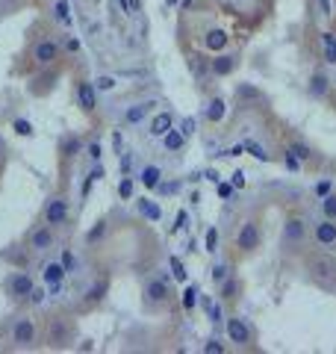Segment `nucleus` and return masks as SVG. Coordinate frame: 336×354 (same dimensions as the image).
I'll use <instances>...</instances> for the list:
<instances>
[{"instance_id":"1","label":"nucleus","mask_w":336,"mask_h":354,"mask_svg":"<svg viewBox=\"0 0 336 354\" xmlns=\"http://www.w3.org/2000/svg\"><path fill=\"white\" fill-rule=\"evenodd\" d=\"M307 239H310V225H307V218L301 216V213H289L283 218V251L286 254H292V251H301L307 245Z\"/></svg>"},{"instance_id":"2","label":"nucleus","mask_w":336,"mask_h":354,"mask_svg":"<svg viewBox=\"0 0 336 354\" xmlns=\"http://www.w3.org/2000/svg\"><path fill=\"white\" fill-rule=\"evenodd\" d=\"M307 274L319 286H324V290H333L336 286V260H330L324 251L312 254V257H307Z\"/></svg>"},{"instance_id":"3","label":"nucleus","mask_w":336,"mask_h":354,"mask_svg":"<svg viewBox=\"0 0 336 354\" xmlns=\"http://www.w3.org/2000/svg\"><path fill=\"white\" fill-rule=\"evenodd\" d=\"M260 245H263V225H260V218H245L239 225V234H236V251L242 254V257H248V254H254Z\"/></svg>"},{"instance_id":"4","label":"nucleus","mask_w":336,"mask_h":354,"mask_svg":"<svg viewBox=\"0 0 336 354\" xmlns=\"http://www.w3.org/2000/svg\"><path fill=\"white\" fill-rule=\"evenodd\" d=\"M68 216H71L68 198H65V195H53V198H48V204H44V209H41V225L59 230L62 225H68Z\"/></svg>"},{"instance_id":"5","label":"nucleus","mask_w":336,"mask_h":354,"mask_svg":"<svg viewBox=\"0 0 336 354\" xmlns=\"http://www.w3.org/2000/svg\"><path fill=\"white\" fill-rule=\"evenodd\" d=\"M32 65L36 68H53L56 62H59V57H62V44L56 41V39H39L36 44H32Z\"/></svg>"},{"instance_id":"6","label":"nucleus","mask_w":336,"mask_h":354,"mask_svg":"<svg viewBox=\"0 0 336 354\" xmlns=\"http://www.w3.org/2000/svg\"><path fill=\"white\" fill-rule=\"evenodd\" d=\"M144 304L148 307H165L171 301V286H168L165 274H153V278L144 281Z\"/></svg>"},{"instance_id":"7","label":"nucleus","mask_w":336,"mask_h":354,"mask_svg":"<svg viewBox=\"0 0 336 354\" xmlns=\"http://www.w3.org/2000/svg\"><path fill=\"white\" fill-rule=\"evenodd\" d=\"M39 342V322L32 316H21L12 325V346L15 348H32Z\"/></svg>"},{"instance_id":"8","label":"nucleus","mask_w":336,"mask_h":354,"mask_svg":"<svg viewBox=\"0 0 336 354\" xmlns=\"http://www.w3.org/2000/svg\"><path fill=\"white\" fill-rule=\"evenodd\" d=\"M224 330H227V339L236 348H251L254 346V330L242 316H230L227 322H224Z\"/></svg>"},{"instance_id":"9","label":"nucleus","mask_w":336,"mask_h":354,"mask_svg":"<svg viewBox=\"0 0 336 354\" xmlns=\"http://www.w3.org/2000/svg\"><path fill=\"white\" fill-rule=\"evenodd\" d=\"M310 239H312V245L316 248H333L336 245V218H324L321 216L319 225H312Z\"/></svg>"},{"instance_id":"10","label":"nucleus","mask_w":336,"mask_h":354,"mask_svg":"<svg viewBox=\"0 0 336 354\" xmlns=\"http://www.w3.org/2000/svg\"><path fill=\"white\" fill-rule=\"evenodd\" d=\"M32 274L27 272H15V274H9V281H6V295L12 298V301H27V295L32 292Z\"/></svg>"},{"instance_id":"11","label":"nucleus","mask_w":336,"mask_h":354,"mask_svg":"<svg viewBox=\"0 0 336 354\" xmlns=\"http://www.w3.org/2000/svg\"><path fill=\"white\" fill-rule=\"evenodd\" d=\"M77 104H80V109L86 115H95L97 109V88L92 80H80L77 83Z\"/></svg>"},{"instance_id":"12","label":"nucleus","mask_w":336,"mask_h":354,"mask_svg":"<svg viewBox=\"0 0 336 354\" xmlns=\"http://www.w3.org/2000/svg\"><path fill=\"white\" fill-rule=\"evenodd\" d=\"M330 88H333V77H328V71L319 68V71H312L310 74V83H307V92L312 97H319V101H324V97L330 95Z\"/></svg>"},{"instance_id":"13","label":"nucleus","mask_w":336,"mask_h":354,"mask_svg":"<svg viewBox=\"0 0 336 354\" xmlns=\"http://www.w3.org/2000/svg\"><path fill=\"white\" fill-rule=\"evenodd\" d=\"M68 337H71V325L65 322L62 316H53L48 322V342H50V346H65Z\"/></svg>"},{"instance_id":"14","label":"nucleus","mask_w":336,"mask_h":354,"mask_svg":"<svg viewBox=\"0 0 336 354\" xmlns=\"http://www.w3.org/2000/svg\"><path fill=\"white\" fill-rule=\"evenodd\" d=\"M53 242H56V230L41 225L30 234V251H48V248H53Z\"/></svg>"},{"instance_id":"15","label":"nucleus","mask_w":336,"mask_h":354,"mask_svg":"<svg viewBox=\"0 0 336 354\" xmlns=\"http://www.w3.org/2000/svg\"><path fill=\"white\" fill-rule=\"evenodd\" d=\"M239 59L233 57V53H218L216 59H209V74L212 77H230L233 71H236Z\"/></svg>"},{"instance_id":"16","label":"nucleus","mask_w":336,"mask_h":354,"mask_svg":"<svg viewBox=\"0 0 336 354\" xmlns=\"http://www.w3.org/2000/svg\"><path fill=\"white\" fill-rule=\"evenodd\" d=\"M319 44H321V59L328 65H336V32L333 30H321L319 32Z\"/></svg>"},{"instance_id":"17","label":"nucleus","mask_w":336,"mask_h":354,"mask_svg":"<svg viewBox=\"0 0 336 354\" xmlns=\"http://www.w3.org/2000/svg\"><path fill=\"white\" fill-rule=\"evenodd\" d=\"M227 115V104H224V97H209L207 101V109H204V118L209 121V124H218V121Z\"/></svg>"},{"instance_id":"18","label":"nucleus","mask_w":336,"mask_h":354,"mask_svg":"<svg viewBox=\"0 0 336 354\" xmlns=\"http://www.w3.org/2000/svg\"><path fill=\"white\" fill-rule=\"evenodd\" d=\"M106 290H109V281H106V278H97V281L86 290V298H83L86 307H95V304L104 301V298H106Z\"/></svg>"},{"instance_id":"19","label":"nucleus","mask_w":336,"mask_h":354,"mask_svg":"<svg viewBox=\"0 0 336 354\" xmlns=\"http://www.w3.org/2000/svg\"><path fill=\"white\" fill-rule=\"evenodd\" d=\"M239 292H242V283H239V278H233V274H227L221 283H218V295H221V301H236L239 298Z\"/></svg>"},{"instance_id":"20","label":"nucleus","mask_w":336,"mask_h":354,"mask_svg":"<svg viewBox=\"0 0 336 354\" xmlns=\"http://www.w3.org/2000/svg\"><path fill=\"white\" fill-rule=\"evenodd\" d=\"M156 104L153 101H142V104H133L130 109H127V113H124V124H142V121H144V115H148L151 113V109H153Z\"/></svg>"},{"instance_id":"21","label":"nucleus","mask_w":336,"mask_h":354,"mask_svg":"<svg viewBox=\"0 0 336 354\" xmlns=\"http://www.w3.org/2000/svg\"><path fill=\"white\" fill-rule=\"evenodd\" d=\"M171 127H174V115L171 113H156L151 118V136H156V139H162Z\"/></svg>"},{"instance_id":"22","label":"nucleus","mask_w":336,"mask_h":354,"mask_svg":"<svg viewBox=\"0 0 336 354\" xmlns=\"http://www.w3.org/2000/svg\"><path fill=\"white\" fill-rule=\"evenodd\" d=\"M41 278H44V283H65V278H68V269L62 266V260H56V263L44 266Z\"/></svg>"},{"instance_id":"23","label":"nucleus","mask_w":336,"mask_h":354,"mask_svg":"<svg viewBox=\"0 0 336 354\" xmlns=\"http://www.w3.org/2000/svg\"><path fill=\"white\" fill-rule=\"evenodd\" d=\"M227 41H230V36L224 30H209L204 36V48L212 50V53H221L224 48H227Z\"/></svg>"},{"instance_id":"24","label":"nucleus","mask_w":336,"mask_h":354,"mask_svg":"<svg viewBox=\"0 0 336 354\" xmlns=\"http://www.w3.org/2000/svg\"><path fill=\"white\" fill-rule=\"evenodd\" d=\"M139 180L144 189H160V183H162V169L160 165H144L142 174H139Z\"/></svg>"},{"instance_id":"25","label":"nucleus","mask_w":336,"mask_h":354,"mask_svg":"<svg viewBox=\"0 0 336 354\" xmlns=\"http://www.w3.org/2000/svg\"><path fill=\"white\" fill-rule=\"evenodd\" d=\"M162 145H165V151H180L183 145H186V133L183 130H168L165 136H162Z\"/></svg>"},{"instance_id":"26","label":"nucleus","mask_w":336,"mask_h":354,"mask_svg":"<svg viewBox=\"0 0 336 354\" xmlns=\"http://www.w3.org/2000/svg\"><path fill=\"white\" fill-rule=\"evenodd\" d=\"M59 153H62V160H74L80 153V136H65L59 145Z\"/></svg>"},{"instance_id":"27","label":"nucleus","mask_w":336,"mask_h":354,"mask_svg":"<svg viewBox=\"0 0 336 354\" xmlns=\"http://www.w3.org/2000/svg\"><path fill=\"white\" fill-rule=\"evenodd\" d=\"M106 230H109V225H106V218H100V221H95L92 225V230L86 234V245H97L100 239L106 236Z\"/></svg>"},{"instance_id":"28","label":"nucleus","mask_w":336,"mask_h":354,"mask_svg":"<svg viewBox=\"0 0 336 354\" xmlns=\"http://www.w3.org/2000/svg\"><path fill=\"white\" fill-rule=\"evenodd\" d=\"M27 251H30V248L12 245L9 251H0V257H3V260H9V263H15V266H24V263H27Z\"/></svg>"},{"instance_id":"29","label":"nucleus","mask_w":336,"mask_h":354,"mask_svg":"<svg viewBox=\"0 0 336 354\" xmlns=\"http://www.w3.org/2000/svg\"><path fill=\"white\" fill-rule=\"evenodd\" d=\"M319 209H321L324 218H336V192L319 198Z\"/></svg>"},{"instance_id":"30","label":"nucleus","mask_w":336,"mask_h":354,"mask_svg":"<svg viewBox=\"0 0 336 354\" xmlns=\"http://www.w3.org/2000/svg\"><path fill=\"white\" fill-rule=\"evenodd\" d=\"M53 15H56V21H59V24L68 27V24H71V6H68V0H56Z\"/></svg>"},{"instance_id":"31","label":"nucleus","mask_w":336,"mask_h":354,"mask_svg":"<svg viewBox=\"0 0 336 354\" xmlns=\"http://www.w3.org/2000/svg\"><path fill=\"white\" fill-rule=\"evenodd\" d=\"M286 151H292L295 153V157L301 160V165H304V162H310L312 160V151L304 145V142H289V148Z\"/></svg>"},{"instance_id":"32","label":"nucleus","mask_w":336,"mask_h":354,"mask_svg":"<svg viewBox=\"0 0 336 354\" xmlns=\"http://www.w3.org/2000/svg\"><path fill=\"white\" fill-rule=\"evenodd\" d=\"M100 177H106V171L100 169V165L95 162V169H92V174L86 177V183H83V198H88V192H92V186H95V180H100Z\"/></svg>"},{"instance_id":"33","label":"nucleus","mask_w":336,"mask_h":354,"mask_svg":"<svg viewBox=\"0 0 336 354\" xmlns=\"http://www.w3.org/2000/svg\"><path fill=\"white\" fill-rule=\"evenodd\" d=\"M236 95L242 97V101H260V88H256V86H248V83H242L239 88H236Z\"/></svg>"},{"instance_id":"34","label":"nucleus","mask_w":336,"mask_h":354,"mask_svg":"<svg viewBox=\"0 0 336 354\" xmlns=\"http://www.w3.org/2000/svg\"><path fill=\"white\" fill-rule=\"evenodd\" d=\"M139 209H142V216H148V218H153V221L162 216V209L156 207L153 201H148V198H142V201H139Z\"/></svg>"},{"instance_id":"35","label":"nucleus","mask_w":336,"mask_h":354,"mask_svg":"<svg viewBox=\"0 0 336 354\" xmlns=\"http://www.w3.org/2000/svg\"><path fill=\"white\" fill-rule=\"evenodd\" d=\"M198 304V286H186L183 290V310H195Z\"/></svg>"},{"instance_id":"36","label":"nucleus","mask_w":336,"mask_h":354,"mask_svg":"<svg viewBox=\"0 0 336 354\" xmlns=\"http://www.w3.org/2000/svg\"><path fill=\"white\" fill-rule=\"evenodd\" d=\"M12 130L18 133V136H32V133H36L27 118H15V121H12Z\"/></svg>"},{"instance_id":"37","label":"nucleus","mask_w":336,"mask_h":354,"mask_svg":"<svg viewBox=\"0 0 336 354\" xmlns=\"http://www.w3.org/2000/svg\"><path fill=\"white\" fill-rule=\"evenodd\" d=\"M171 274H174V281H180V283H186V266L180 263V257H171Z\"/></svg>"},{"instance_id":"38","label":"nucleus","mask_w":336,"mask_h":354,"mask_svg":"<svg viewBox=\"0 0 336 354\" xmlns=\"http://www.w3.org/2000/svg\"><path fill=\"white\" fill-rule=\"evenodd\" d=\"M95 88H97V92H112V88H115V77L100 74L97 80H95Z\"/></svg>"},{"instance_id":"39","label":"nucleus","mask_w":336,"mask_h":354,"mask_svg":"<svg viewBox=\"0 0 336 354\" xmlns=\"http://www.w3.org/2000/svg\"><path fill=\"white\" fill-rule=\"evenodd\" d=\"M118 198L121 201H130L133 198V177H124V180L118 183Z\"/></svg>"},{"instance_id":"40","label":"nucleus","mask_w":336,"mask_h":354,"mask_svg":"<svg viewBox=\"0 0 336 354\" xmlns=\"http://www.w3.org/2000/svg\"><path fill=\"white\" fill-rule=\"evenodd\" d=\"M227 351V346H224L221 339H207L204 342V354H224Z\"/></svg>"},{"instance_id":"41","label":"nucleus","mask_w":336,"mask_h":354,"mask_svg":"<svg viewBox=\"0 0 336 354\" xmlns=\"http://www.w3.org/2000/svg\"><path fill=\"white\" fill-rule=\"evenodd\" d=\"M86 153H88V160H92V162H100V157H104V148H100V142H88Z\"/></svg>"},{"instance_id":"42","label":"nucleus","mask_w":336,"mask_h":354,"mask_svg":"<svg viewBox=\"0 0 336 354\" xmlns=\"http://www.w3.org/2000/svg\"><path fill=\"white\" fill-rule=\"evenodd\" d=\"M316 12L321 18H333V3L330 0H316Z\"/></svg>"},{"instance_id":"43","label":"nucleus","mask_w":336,"mask_h":354,"mask_svg":"<svg viewBox=\"0 0 336 354\" xmlns=\"http://www.w3.org/2000/svg\"><path fill=\"white\" fill-rule=\"evenodd\" d=\"M204 245H207V251H216V245H218V230H216V227H209V230H207Z\"/></svg>"},{"instance_id":"44","label":"nucleus","mask_w":336,"mask_h":354,"mask_svg":"<svg viewBox=\"0 0 336 354\" xmlns=\"http://www.w3.org/2000/svg\"><path fill=\"white\" fill-rule=\"evenodd\" d=\"M283 160H286V169H289V171H301V160L295 157L292 151H286V153H283Z\"/></svg>"},{"instance_id":"45","label":"nucleus","mask_w":336,"mask_h":354,"mask_svg":"<svg viewBox=\"0 0 336 354\" xmlns=\"http://www.w3.org/2000/svg\"><path fill=\"white\" fill-rule=\"evenodd\" d=\"M330 192H333V180H319V183H316V195H319V198L330 195Z\"/></svg>"},{"instance_id":"46","label":"nucleus","mask_w":336,"mask_h":354,"mask_svg":"<svg viewBox=\"0 0 336 354\" xmlns=\"http://www.w3.org/2000/svg\"><path fill=\"white\" fill-rule=\"evenodd\" d=\"M245 151H251V153H254V157H256V160H263V162L268 160V153H265V151H263L260 145H254V142H248V145H245Z\"/></svg>"},{"instance_id":"47","label":"nucleus","mask_w":336,"mask_h":354,"mask_svg":"<svg viewBox=\"0 0 336 354\" xmlns=\"http://www.w3.org/2000/svg\"><path fill=\"white\" fill-rule=\"evenodd\" d=\"M27 301H30V304H41V301H44V290H39V286H32V292L27 295Z\"/></svg>"},{"instance_id":"48","label":"nucleus","mask_w":336,"mask_h":354,"mask_svg":"<svg viewBox=\"0 0 336 354\" xmlns=\"http://www.w3.org/2000/svg\"><path fill=\"white\" fill-rule=\"evenodd\" d=\"M227 266H216V269H212V281H216V283H221L224 278H227Z\"/></svg>"},{"instance_id":"49","label":"nucleus","mask_w":336,"mask_h":354,"mask_svg":"<svg viewBox=\"0 0 336 354\" xmlns=\"http://www.w3.org/2000/svg\"><path fill=\"white\" fill-rule=\"evenodd\" d=\"M62 266H65V269H68V272H74V254H71L68 248L62 251Z\"/></svg>"},{"instance_id":"50","label":"nucleus","mask_w":336,"mask_h":354,"mask_svg":"<svg viewBox=\"0 0 336 354\" xmlns=\"http://www.w3.org/2000/svg\"><path fill=\"white\" fill-rule=\"evenodd\" d=\"M180 130L186 133V136H192V133H195V121H192V118H186L183 124H180Z\"/></svg>"},{"instance_id":"51","label":"nucleus","mask_w":336,"mask_h":354,"mask_svg":"<svg viewBox=\"0 0 336 354\" xmlns=\"http://www.w3.org/2000/svg\"><path fill=\"white\" fill-rule=\"evenodd\" d=\"M65 50H68V53H77V50H80V41H77V39L71 36L68 41H65Z\"/></svg>"},{"instance_id":"52","label":"nucleus","mask_w":336,"mask_h":354,"mask_svg":"<svg viewBox=\"0 0 336 354\" xmlns=\"http://www.w3.org/2000/svg\"><path fill=\"white\" fill-rule=\"evenodd\" d=\"M209 316H212V322H221V307L218 304H209Z\"/></svg>"},{"instance_id":"53","label":"nucleus","mask_w":336,"mask_h":354,"mask_svg":"<svg viewBox=\"0 0 336 354\" xmlns=\"http://www.w3.org/2000/svg\"><path fill=\"white\" fill-rule=\"evenodd\" d=\"M218 195H221V198H230V195H233V186H227V183H218Z\"/></svg>"},{"instance_id":"54","label":"nucleus","mask_w":336,"mask_h":354,"mask_svg":"<svg viewBox=\"0 0 336 354\" xmlns=\"http://www.w3.org/2000/svg\"><path fill=\"white\" fill-rule=\"evenodd\" d=\"M233 186H236V189H242V186H245V174L242 171L233 174Z\"/></svg>"},{"instance_id":"55","label":"nucleus","mask_w":336,"mask_h":354,"mask_svg":"<svg viewBox=\"0 0 336 354\" xmlns=\"http://www.w3.org/2000/svg\"><path fill=\"white\" fill-rule=\"evenodd\" d=\"M186 221H189V216H186V213H177V225H174V230L186 227Z\"/></svg>"},{"instance_id":"56","label":"nucleus","mask_w":336,"mask_h":354,"mask_svg":"<svg viewBox=\"0 0 336 354\" xmlns=\"http://www.w3.org/2000/svg\"><path fill=\"white\" fill-rule=\"evenodd\" d=\"M118 6H121V12H130V0H118Z\"/></svg>"},{"instance_id":"57","label":"nucleus","mask_w":336,"mask_h":354,"mask_svg":"<svg viewBox=\"0 0 336 354\" xmlns=\"http://www.w3.org/2000/svg\"><path fill=\"white\" fill-rule=\"evenodd\" d=\"M6 157V148H3V139H0V160Z\"/></svg>"},{"instance_id":"58","label":"nucleus","mask_w":336,"mask_h":354,"mask_svg":"<svg viewBox=\"0 0 336 354\" xmlns=\"http://www.w3.org/2000/svg\"><path fill=\"white\" fill-rule=\"evenodd\" d=\"M165 3H168V6H174V3H177V0H165Z\"/></svg>"},{"instance_id":"59","label":"nucleus","mask_w":336,"mask_h":354,"mask_svg":"<svg viewBox=\"0 0 336 354\" xmlns=\"http://www.w3.org/2000/svg\"><path fill=\"white\" fill-rule=\"evenodd\" d=\"M333 86H336V77H333Z\"/></svg>"}]
</instances>
